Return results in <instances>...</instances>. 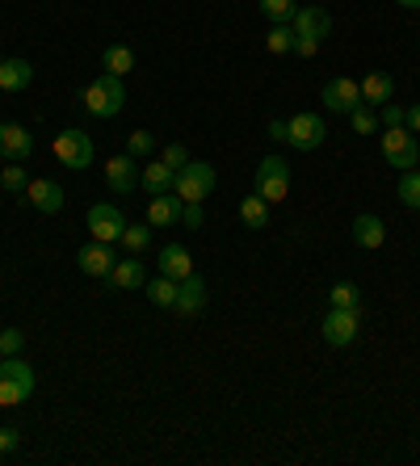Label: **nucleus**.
<instances>
[{"label": "nucleus", "instance_id": "f257e3e1", "mask_svg": "<svg viewBox=\"0 0 420 466\" xmlns=\"http://www.w3.org/2000/svg\"><path fill=\"white\" fill-rule=\"evenodd\" d=\"M80 101H85V109L93 114V118H118L122 106H127V88H122V76H109V72H101L97 80H88V85H85Z\"/></svg>", "mask_w": 420, "mask_h": 466}, {"label": "nucleus", "instance_id": "f03ea898", "mask_svg": "<svg viewBox=\"0 0 420 466\" xmlns=\"http://www.w3.org/2000/svg\"><path fill=\"white\" fill-rule=\"evenodd\" d=\"M34 387H38V379L22 358H0V408L26 403L34 395Z\"/></svg>", "mask_w": 420, "mask_h": 466}, {"label": "nucleus", "instance_id": "7ed1b4c3", "mask_svg": "<svg viewBox=\"0 0 420 466\" xmlns=\"http://www.w3.org/2000/svg\"><path fill=\"white\" fill-rule=\"evenodd\" d=\"M378 147H383V160H387L391 168H399V173H408V168L420 164V143L408 127H383Z\"/></svg>", "mask_w": 420, "mask_h": 466}, {"label": "nucleus", "instance_id": "20e7f679", "mask_svg": "<svg viewBox=\"0 0 420 466\" xmlns=\"http://www.w3.org/2000/svg\"><path fill=\"white\" fill-rule=\"evenodd\" d=\"M357 332H362V307H333L320 324L323 345L333 349H349L357 340Z\"/></svg>", "mask_w": 420, "mask_h": 466}, {"label": "nucleus", "instance_id": "39448f33", "mask_svg": "<svg viewBox=\"0 0 420 466\" xmlns=\"http://www.w3.org/2000/svg\"><path fill=\"white\" fill-rule=\"evenodd\" d=\"M51 152H55V160L64 164V168H76V173H80V168H88V164H93V139H88L85 130H76V127H67V130H59V135H55V143H51Z\"/></svg>", "mask_w": 420, "mask_h": 466}, {"label": "nucleus", "instance_id": "423d86ee", "mask_svg": "<svg viewBox=\"0 0 420 466\" xmlns=\"http://www.w3.org/2000/svg\"><path fill=\"white\" fill-rule=\"evenodd\" d=\"M252 194H261L265 202H286V194H291V164L282 160V156H265V160L257 164V189Z\"/></svg>", "mask_w": 420, "mask_h": 466}, {"label": "nucleus", "instance_id": "0eeeda50", "mask_svg": "<svg viewBox=\"0 0 420 466\" xmlns=\"http://www.w3.org/2000/svg\"><path fill=\"white\" fill-rule=\"evenodd\" d=\"M215 185H219V173L210 168V164L190 160L181 173H177V185H173V189H177V198H181V202H206Z\"/></svg>", "mask_w": 420, "mask_h": 466}, {"label": "nucleus", "instance_id": "6e6552de", "mask_svg": "<svg viewBox=\"0 0 420 466\" xmlns=\"http://www.w3.org/2000/svg\"><path fill=\"white\" fill-rule=\"evenodd\" d=\"M286 127H291L286 143H291L294 152H315V147H323V139H328V127H323V118L312 114V109H302V114L286 118Z\"/></svg>", "mask_w": 420, "mask_h": 466}, {"label": "nucleus", "instance_id": "1a4fd4ad", "mask_svg": "<svg viewBox=\"0 0 420 466\" xmlns=\"http://www.w3.org/2000/svg\"><path fill=\"white\" fill-rule=\"evenodd\" d=\"M85 223H88V236L101 239V244H118L122 231H127V218H122V210L114 207V202H97V207H88Z\"/></svg>", "mask_w": 420, "mask_h": 466}, {"label": "nucleus", "instance_id": "9d476101", "mask_svg": "<svg viewBox=\"0 0 420 466\" xmlns=\"http://www.w3.org/2000/svg\"><path fill=\"white\" fill-rule=\"evenodd\" d=\"M320 101H323V109H328V114H345V118H349V114L362 106V85H357V80H349V76H336V80H328V85H323Z\"/></svg>", "mask_w": 420, "mask_h": 466}, {"label": "nucleus", "instance_id": "9b49d317", "mask_svg": "<svg viewBox=\"0 0 420 466\" xmlns=\"http://www.w3.org/2000/svg\"><path fill=\"white\" fill-rule=\"evenodd\" d=\"M291 30H294V38L323 43V38L333 34V17H328V9H320V5H302V9H294Z\"/></svg>", "mask_w": 420, "mask_h": 466}, {"label": "nucleus", "instance_id": "f8f14e48", "mask_svg": "<svg viewBox=\"0 0 420 466\" xmlns=\"http://www.w3.org/2000/svg\"><path fill=\"white\" fill-rule=\"evenodd\" d=\"M76 265H80L88 278H109V269L118 265V257H114V244L88 239V244H80V248H76Z\"/></svg>", "mask_w": 420, "mask_h": 466}, {"label": "nucleus", "instance_id": "ddd939ff", "mask_svg": "<svg viewBox=\"0 0 420 466\" xmlns=\"http://www.w3.org/2000/svg\"><path fill=\"white\" fill-rule=\"evenodd\" d=\"M181 215H185V202L177 198V189H169V194H151V202H148V223H151L156 231L177 228V223H181Z\"/></svg>", "mask_w": 420, "mask_h": 466}, {"label": "nucleus", "instance_id": "4468645a", "mask_svg": "<svg viewBox=\"0 0 420 466\" xmlns=\"http://www.w3.org/2000/svg\"><path fill=\"white\" fill-rule=\"evenodd\" d=\"M106 185L114 194H135V185H139V160L135 156H109L106 164Z\"/></svg>", "mask_w": 420, "mask_h": 466}, {"label": "nucleus", "instance_id": "2eb2a0df", "mask_svg": "<svg viewBox=\"0 0 420 466\" xmlns=\"http://www.w3.org/2000/svg\"><path fill=\"white\" fill-rule=\"evenodd\" d=\"M34 152V135L17 122H0V160H30Z\"/></svg>", "mask_w": 420, "mask_h": 466}, {"label": "nucleus", "instance_id": "dca6fc26", "mask_svg": "<svg viewBox=\"0 0 420 466\" xmlns=\"http://www.w3.org/2000/svg\"><path fill=\"white\" fill-rule=\"evenodd\" d=\"M210 303V290H206V278L202 273H190L185 282H177V315H198L202 307Z\"/></svg>", "mask_w": 420, "mask_h": 466}, {"label": "nucleus", "instance_id": "f3484780", "mask_svg": "<svg viewBox=\"0 0 420 466\" xmlns=\"http://www.w3.org/2000/svg\"><path fill=\"white\" fill-rule=\"evenodd\" d=\"M156 269L164 273V278H173V282H185L194 269V257H190V248L185 244H164L160 248V260H156Z\"/></svg>", "mask_w": 420, "mask_h": 466}, {"label": "nucleus", "instance_id": "a211bd4d", "mask_svg": "<svg viewBox=\"0 0 420 466\" xmlns=\"http://www.w3.org/2000/svg\"><path fill=\"white\" fill-rule=\"evenodd\" d=\"M26 198H30V207L38 210V215H59V210H64V189L55 181H46V177L26 185Z\"/></svg>", "mask_w": 420, "mask_h": 466}, {"label": "nucleus", "instance_id": "6ab92c4d", "mask_svg": "<svg viewBox=\"0 0 420 466\" xmlns=\"http://www.w3.org/2000/svg\"><path fill=\"white\" fill-rule=\"evenodd\" d=\"M353 244L357 248H366V252H374V248H383V239H387V228H383V218L378 215H370V210H362V215L353 218Z\"/></svg>", "mask_w": 420, "mask_h": 466}, {"label": "nucleus", "instance_id": "aec40b11", "mask_svg": "<svg viewBox=\"0 0 420 466\" xmlns=\"http://www.w3.org/2000/svg\"><path fill=\"white\" fill-rule=\"evenodd\" d=\"M357 85H362V106H370V109H383L391 101V93H395V80L387 72H370Z\"/></svg>", "mask_w": 420, "mask_h": 466}, {"label": "nucleus", "instance_id": "412c9836", "mask_svg": "<svg viewBox=\"0 0 420 466\" xmlns=\"http://www.w3.org/2000/svg\"><path fill=\"white\" fill-rule=\"evenodd\" d=\"M109 286H118V290H143V286H148V273H143V260H139V257H127V260H118V265L109 269Z\"/></svg>", "mask_w": 420, "mask_h": 466}, {"label": "nucleus", "instance_id": "4be33fe9", "mask_svg": "<svg viewBox=\"0 0 420 466\" xmlns=\"http://www.w3.org/2000/svg\"><path fill=\"white\" fill-rule=\"evenodd\" d=\"M139 181H143L148 194H169V189L177 185V168H169L164 160H151V164L139 168Z\"/></svg>", "mask_w": 420, "mask_h": 466}, {"label": "nucleus", "instance_id": "5701e85b", "mask_svg": "<svg viewBox=\"0 0 420 466\" xmlns=\"http://www.w3.org/2000/svg\"><path fill=\"white\" fill-rule=\"evenodd\" d=\"M30 80H34L30 59H5L0 64V88L5 93H22V88H30Z\"/></svg>", "mask_w": 420, "mask_h": 466}, {"label": "nucleus", "instance_id": "b1692460", "mask_svg": "<svg viewBox=\"0 0 420 466\" xmlns=\"http://www.w3.org/2000/svg\"><path fill=\"white\" fill-rule=\"evenodd\" d=\"M240 223L252 228V231H265L270 228V202H265L261 194H248L244 202H240Z\"/></svg>", "mask_w": 420, "mask_h": 466}, {"label": "nucleus", "instance_id": "393cba45", "mask_svg": "<svg viewBox=\"0 0 420 466\" xmlns=\"http://www.w3.org/2000/svg\"><path fill=\"white\" fill-rule=\"evenodd\" d=\"M101 67H106L109 76H127V72H135V51L122 43H109L101 51Z\"/></svg>", "mask_w": 420, "mask_h": 466}, {"label": "nucleus", "instance_id": "a878e982", "mask_svg": "<svg viewBox=\"0 0 420 466\" xmlns=\"http://www.w3.org/2000/svg\"><path fill=\"white\" fill-rule=\"evenodd\" d=\"M143 294L151 299V307H164V311H173V307H177V282H173V278H164V273L148 278Z\"/></svg>", "mask_w": 420, "mask_h": 466}, {"label": "nucleus", "instance_id": "bb28decb", "mask_svg": "<svg viewBox=\"0 0 420 466\" xmlns=\"http://www.w3.org/2000/svg\"><path fill=\"white\" fill-rule=\"evenodd\" d=\"M151 231H156V228H151V223H135V228H130V223H127V231H122V239H118V244L130 252V257H139V252L151 244Z\"/></svg>", "mask_w": 420, "mask_h": 466}, {"label": "nucleus", "instance_id": "cd10ccee", "mask_svg": "<svg viewBox=\"0 0 420 466\" xmlns=\"http://www.w3.org/2000/svg\"><path fill=\"white\" fill-rule=\"evenodd\" d=\"M26 185H30V173H26L17 160H5V168H0V189H5V194H22Z\"/></svg>", "mask_w": 420, "mask_h": 466}, {"label": "nucleus", "instance_id": "c85d7f7f", "mask_svg": "<svg viewBox=\"0 0 420 466\" xmlns=\"http://www.w3.org/2000/svg\"><path fill=\"white\" fill-rule=\"evenodd\" d=\"M399 202L404 207H412V210H420V173L416 168H408V173H399Z\"/></svg>", "mask_w": 420, "mask_h": 466}, {"label": "nucleus", "instance_id": "c756f323", "mask_svg": "<svg viewBox=\"0 0 420 466\" xmlns=\"http://www.w3.org/2000/svg\"><path fill=\"white\" fill-rule=\"evenodd\" d=\"M265 46H270V55H294V30L291 25H270Z\"/></svg>", "mask_w": 420, "mask_h": 466}, {"label": "nucleus", "instance_id": "7c9ffc66", "mask_svg": "<svg viewBox=\"0 0 420 466\" xmlns=\"http://www.w3.org/2000/svg\"><path fill=\"white\" fill-rule=\"evenodd\" d=\"M294 0H261V13L270 17V25H291V17H294Z\"/></svg>", "mask_w": 420, "mask_h": 466}, {"label": "nucleus", "instance_id": "2f4dec72", "mask_svg": "<svg viewBox=\"0 0 420 466\" xmlns=\"http://www.w3.org/2000/svg\"><path fill=\"white\" fill-rule=\"evenodd\" d=\"M349 127H353V135H374L378 130V109L357 106L353 114H349Z\"/></svg>", "mask_w": 420, "mask_h": 466}, {"label": "nucleus", "instance_id": "473e14b6", "mask_svg": "<svg viewBox=\"0 0 420 466\" xmlns=\"http://www.w3.org/2000/svg\"><path fill=\"white\" fill-rule=\"evenodd\" d=\"M156 152V135L151 130H130L127 139V156H135V160H143V156Z\"/></svg>", "mask_w": 420, "mask_h": 466}, {"label": "nucleus", "instance_id": "72a5a7b5", "mask_svg": "<svg viewBox=\"0 0 420 466\" xmlns=\"http://www.w3.org/2000/svg\"><path fill=\"white\" fill-rule=\"evenodd\" d=\"M328 303L333 307H357L362 303V290H357L353 282H336L333 290H328Z\"/></svg>", "mask_w": 420, "mask_h": 466}, {"label": "nucleus", "instance_id": "f704fd0d", "mask_svg": "<svg viewBox=\"0 0 420 466\" xmlns=\"http://www.w3.org/2000/svg\"><path fill=\"white\" fill-rule=\"evenodd\" d=\"M22 349H26V337L17 328H5V332H0V358H17Z\"/></svg>", "mask_w": 420, "mask_h": 466}, {"label": "nucleus", "instance_id": "c9c22d12", "mask_svg": "<svg viewBox=\"0 0 420 466\" xmlns=\"http://www.w3.org/2000/svg\"><path fill=\"white\" fill-rule=\"evenodd\" d=\"M160 160L169 164V168H177V173H181L185 164H190V152H185L181 143H169V147H164V152H160Z\"/></svg>", "mask_w": 420, "mask_h": 466}, {"label": "nucleus", "instance_id": "e433bc0d", "mask_svg": "<svg viewBox=\"0 0 420 466\" xmlns=\"http://www.w3.org/2000/svg\"><path fill=\"white\" fill-rule=\"evenodd\" d=\"M181 223L190 231H198L202 228V202H185V215H181Z\"/></svg>", "mask_w": 420, "mask_h": 466}, {"label": "nucleus", "instance_id": "4c0bfd02", "mask_svg": "<svg viewBox=\"0 0 420 466\" xmlns=\"http://www.w3.org/2000/svg\"><path fill=\"white\" fill-rule=\"evenodd\" d=\"M404 118H408V109L404 106H383V127H404Z\"/></svg>", "mask_w": 420, "mask_h": 466}, {"label": "nucleus", "instance_id": "58836bf2", "mask_svg": "<svg viewBox=\"0 0 420 466\" xmlns=\"http://www.w3.org/2000/svg\"><path fill=\"white\" fill-rule=\"evenodd\" d=\"M17 441H22V433H17V429H0V458L13 454V450H17Z\"/></svg>", "mask_w": 420, "mask_h": 466}, {"label": "nucleus", "instance_id": "ea45409f", "mask_svg": "<svg viewBox=\"0 0 420 466\" xmlns=\"http://www.w3.org/2000/svg\"><path fill=\"white\" fill-rule=\"evenodd\" d=\"M286 135H291V127H286V118H273V122H270V139L286 143Z\"/></svg>", "mask_w": 420, "mask_h": 466}, {"label": "nucleus", "instance_id": "a19ab883", "mask_svg": "<svg viewBox=\"0 0 420 466\" xmlns=\"http://www.w3.org/2000/svg\"><path fill=\"white\" fill-rule=\"evenodd\" d=\"M404 127H408L412 135H420V101H416V106L408 109V118H404Z\"/></svg>", "mask_w": 420, "mask_h": 466}, {"label": "nucleus", "instance_id": "79ce46f5", "mask_svg": "<svg viewBox=\"0 0 420 466\" xmlns=\"http://www.w3.org/2000/svg\"><path fill=\"white\" fill-rule=\"evenodd\" d=\"M395 5H404V9H416V13H420V0H395Z\"/></svg>", "mask_w": 420, "mask_h": 466}, {"label": "nucleus", "instance_id": "37998d69", "mask_svg": "<svg viewBox=\"0 0 420 466\" xmlns=\"http://www.w3.org/2000/svg\"><path fill=\"white\" fill-rule=\"evenodd\" d=\"M0 64H5V55H0Z\"/></svg>", "mask_w": 420, "mask_h": 466}]
</instances>
